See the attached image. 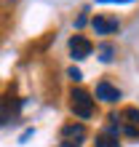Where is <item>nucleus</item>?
Returning <instances> with one entry per match:
<instances>
[{
	"instance_id": "7ed1b4c3",
	"label": "nucleus",
	"mask_w": 139,
	"mask_h": 147,
	"mask_svg": "<svg viewBox=\"0 0 139 147\" xmlns=\"http://www.w3.org/2000/svg\"><path fill=\"white\" fill-rule=\"evenodd\" d=\"M94 54V43L86 40L83 35H72L70 38V56L75 59V62H83V59H88Z\"/></svg>"
},
{
	"instance_id": "f03ea898",
	"label": "nucleus",
	"mask_w": 139,
	"mask_h": 147,
	"mask_svg": "<svg viewBox=\"0 0 139 147\" xmlns=\"http://www.w3.org/2000/svg\"><path fill=\"white\" fill-rule=\"evenodd\" d=\"M86 126L83 123H64L62 126V131H59V136H62V144L67 147H78L83 139H86Z\"/></svg>"
},
{
	"instance_id": "0eeeda50",
	"label": "nucleus",
	"mask_w": 139,
	"mask_h": 147,
	"mask_svg": "<svg viewBox=\"0 0 139 147\" xmlns=\"http://www.w3.org/2000/svg\"><path fill=\"white\" fill-rule=\"evenodd\" d=\"M118 118H120V123H123V126H134V128H139V110H136V107H126Z\"/></svg>"
},
{
	"instance_id": "f8f14e48",
	"label": "nucleus",
	"mask_w": 139,
	"mask_h": 147,
	"mask_svg": "<svg viewBox=\"0 0 139 147\" xmlns=\"http://www.w3.org/2000/svg\"><path fill=\"white\" fill-rule=\"evenodd\" d=\"M32 134H35V131H32V128H27V131H24V134H22V142H27V139H30V136H32Z\"/></svg>"
},
{
	"instance_id": "ddd939ff",
	"label": "nucleus",
	"mask_w": 139,
	"mask_h": 147,
	"mask_svg": "<svg viewBox=\"0 0 139 147\" xmlns=\"http://www.w3.org/2000/svg\"><path fill=\"white\" fill-rule=\"evenodd\" d=\"M59 147H67V144H59Z\"/></svg>"
},
{
	"instance_id": "39448f33",
	"label": "nucleus",
	"mask_w": 139,
	"mask_h": 147,
	"mask_svg": "<svg viewBox=\"0 0 139 147\" xmlns=\"http://www.w3.org/2000/svg\"><path fill=\"white\" fill-rule=\"evenodd\" d=\"M96 99L104 102V105H112V102L120 99V88H118V86H112L110 80H99L96 83Z\"/></svg>"
},
{
	"instance_id": "423d86ee",
	"label": "nucleus",
	"mask_w": 139,
	"mask_h": 147,
	"mask_svg": "<svg viewBox=\"0 0 139 147\" xmlns=\"http://www.w3.org/2000/svg\"><path fill=\"white\" fill-rule=\"evenodd\" d=\"M96 56H99L102 64H110L112 59H115V46H112V43H99L96 46Z\"/></svg>"
},
{
	"instance_id": "f257e3e1",
	"label": "nucleus",
	"mask_w": 139,
	"mask_h": 147,
	"mask_svg": "<svg viewBox=\"0 0 139 147\" xmlns=\"http://www.w3.org/2000/svg\"><path fill=\"white\" fill-rule=\"evenodd\" d=\"M70 110L75 112L78 118H91L94 115V99H91V94L88 91H83V88H72L70 91Z\"/></svg>"
},
{
	"instance_id": "1a4fd4ad",
	"label": "nucleus",
	"mask_w": 139,
	"mask_h": 147,
	"mask_svg": "<svg viewBox=\"0 0 139 147\" xmlns=\"http://www.w3.org/2000/svg\"><path fill=\"white\" fill-rule=\"evenodd\" d=\"M67 78H70V80H75V83H78V80H83V72L78 70V67H70V70H67Z\"/></svg>"
},
{
	"instance_id": "6e6552de",
	"label": "nucleus",
	"mask_w": 139,
	"mask_h": 147,
	"mask_svg": "<svg viewBox=\"0 0 139 147\" xmlns=\"http://www.w3.org/2000/svg\"><path fill=\"white\" fill-rule=\"evenodd\" d=\"M94 147H120V142H118V136H110V134H99L96 136V142H94Z\"/></svg>"
},
{
	"instance_id": "20e7f679",
	"label": "nucleus",
	"mask_w": 139,
	"mask_h": 147,
	"mask_svg": "<svg viewBox=\"0 0 139 147\" xmlns=\"http://www.w3.org/2000/svg\"><path fill=\"white\" fill-rule=\"evenodd\" d=\"M91 27H94L96 35H112V32L120 30V19L118 16H96L91 22Z\"/></svg>"
},
{
	"instance_id": "9d476101",
	"label": "nucleus",
	"mask_w": 139,
	"mask_h": 147,
	"mask_svg": "<svg viewBox=\"0 0 139 147\" xmlns=\"http://www.w3.org/2000/svg\"><path fill=\"white\" fill-rule=\"evenodd\" d=\"M96 3L99 5H110V3H118L120 5V3H134V0H96Z\"/></svg>"
},
{
	"instance_id": "9b49d317",
	"label": "nucleus",
	"mask_w": 139,
	"mask_h": 147,
	"mask_svg": "<svg viewBox=\"0 0 139 147\" xmlns=\"http://www.w3.org/2000/svg\"><path fill=\"white\" fill-rule=\"evenodd\" d=\"M86 22H88V16H86V13H80V16H78V22H75V27H78V30H80V27H86Z\"/></svg>"
}]
</instances>
